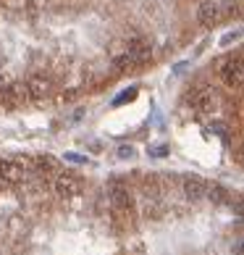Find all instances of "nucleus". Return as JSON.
Here are the masks:
<instances>
[{
    "label": "nucleus",
    "instance_id": "0eeeda50",
    "mask_svg": "<svg viewBox=\"0 0 244 255\" xmlns=\"http://www.w3.org/2000/svg\"><path fill=\"white\" fill-rule=\"evenodd\" d=\"M221 5L218 3H213V0H208V3H202L200 5V11H197V21H200L205 29H213L215 24L221 21Z\"/></svg>",
    "mask_w": 244,
    "mask_h": 255
},
{
    "label": "nucleus",
    "instance_id": "423d86ee",
    "mask_svg": "<svg viewBox=\"0 0 244 255\" xmlns=\"http://www.w3.org/2000/svg\"><path fill=\"white\" fill-rule=\"evenodd\" d=\"M26 92H29V98H34V100L50 98V92H53V79L45 77V74H34V77L26 82Z\"/></svg>",
    "mask_w": 244,
    "mask_h": 255
},
{
    "label": "nucleus",
    "instance_id": "6e6552de",
    "mask_svg": "<svg viewBox=\"0 0 244 255\" xmlns=\"http://www.w3.org/2000/svg\"><path fill=\"white\" fill-rule=\"evenodd\" d=\"M24 176L26 171L18 160H0V179L5 184H18V182H24Z\"/></svg>",
    "mask_w": 244,
    "mask_h": 255
},
{
    "label": "nucleus",
    "instance_id": "9b49d317",
    "mask_svg": "<svg viewBox=\"0 0 244 255\" xmlns=\"http://www.w3.org/2000/svg\"><path fill=\"white\" fill-rule=\"evenodd\" d=\"M137 95H139V90H137V87H129V90H124V92H118V95L113 98V108L126 106V103H131Z\"/></svg>",
    "mask_w": 244,
    "mask_h": 255
},
{
    "label": "nucleus",
    "instance_id": "f3484780",
    "mask_svg": "<svg viewBox=\"0 0 244 255\" xmlns=\"http://www.w3.org/2000/svg\"><path fill=\"white\" fill-rule=\"evenodd\" d=\"M3 5H5V8H11V11H24L26 0H3Z\"/></svg>",
    "mask_w": 244,
    "mask_h": 255
},
{
    "label": "nucleus",
    "instance_id": "f257e3e1",
    "mask_svg": "<svg viewBox=\"0 0 244 255\" xmlns=\"http://www.w3.org/2000/svg\"><path fill=\"white\" fill-rule=\"evenodd\" d=\"M108 197H110L113 219L118 224H131V219H134V197H131L129 187L116 179V182H110V187H108Z\"/></svg>",
    "mask_w": 244,
    "mask_h": 255
},
{
    "label": "nucleus",
    "instance_id": "1a4fd4ad",
    "mask_svg": "<svg viewBox=\"0 0 244 255\" xmlns=\"http://www.w3.org/2000/svg\"><path fill=\"white\" fill-rule=\"evenodd\" d=\"M26 98H29V92H26L24 82H13V84H8V87L3 90V100H5L8 108L21 106V103H26Z\"/></svg>",
    "mask_w": 244,
    "mask_h": 255
},
{
    "label": "nucleus",
    "instance_id": "ddd939ff",
    "mask_svg": "<svg viewBox=\"0 0 244 255\" xmlns=\"http://www.w3.org/2000/svg\"><path fill=\"white\" fill-rule=\"evenodd\" d=\"M34 166H37V171L48 174V171H53V168H55V158L53 155H37L34 158Z\"/></svg>",
    "mask_w": 244,
    "mask_h": 255
},
{
    "label": "nucleus",
    "instance_id": "4468645a",
    "mask_svg": "<svg viewBox=\"0 0 244 255\" xmlns=\"http://www.w3.org/2000/svg\"><path fill=\"white\" fill-rule=\"evenodd\" d=\"M168 153H171V147H168V145H153V147L147 150L150 158H165Z\"/></svg>",
    "mask_w": 244,
    "mask_h": 255
},
{
    "label": "nucleus",
    "instance_id": "f8f14e48",
    "mask_svg": "<svg viewBox=\"0 0 244 255\" xmlns=\"http://www.w3.org/2000/svg\"><path fill=\"white\" fill-rule=\"evenodd\" d=\"M205 195H208L213 203H223V200H226V197H229V192L223 190L221 184H208V192H205Z\"/></svg>",
    "mask_w": 244,
    "mask_h": 255
},
{
    "label": "nucleus",
    "instance_id": "aec40b11",
    "mask_svg": "<svg viewBox=\"0 0 244 255\" xmlns=\"http://www.w3.org/2000/svg\"><path fill=\"white\" fill-rule=\"evenodd\" d=\"M186 69H189V61H181V63H176L171 71H173V77H181V74H184Z\"/></svg>",
    "mask_w": 244,
    "mask_h": 255
},
{
    "label": "nucleus",
    "instance_id": "20e7f679",
    "mask_svg": "<svg viewBox=\"0 0 244 255\" xmlns=\"http://www.w3.org/2000/svg\"><path fill=\"white\" fill-rule=\"evenodd\" d=\"M181 190H184V197L186 200H202L205 192H208V182H205L202 176H197V174H186L181 179Z\"/></svg>",
    "mask_w": 244,
    "mask_h": 255
},
{
    "label": "nucleus",
    "instance_id": "dca6fc26",
    "mask_svg": "<svg viewBox=\"0 0 244 255\" xmlns=\"http://www.w3.org/2000/svg\"><path fill=\"white\" fill-rule=\"evenodd\" d=\"M210 131H213V134H218V137H229V127L223 124V121H213Z\"/></svg>",
    "mask_w": 244,
    "mask_h": 255
},
{
    "label": "nucleus",
    "instance_id": "7ed1b4c3",
    "mask_svg": "<svg viewBox=\"0 0 244 255\" xmlns=\"http://www.w3.org/2000/svg\"><path fill=\"white\" fill-rule=\"evenodd\" d=\"M221 79L229 90H239L242 87V79H244V66L242 58H229L221 69Z\"/></svg>",
    "mask_w": 244,
    "mask_h": 255
},
{
    "label": "nucleus",
    "instance_id": "a211bd4d",
    "mask_svg": "<svg viewBox=\"0 0 244 255\" xmlns=\"http://www.w3.org/2000/svg\"><path fill=\"white\" fill-rule=\"evenodd\" d=\"M118 158H121V160L134 158V147H131V145H121V147H118Z\"/></svg>",
    "mask_w": 244,
    "mask_h": 255
},
{
    "label": "nucleus",
    "instance_id": "2eb2a0df",
    "mask_svg": "<svg viewBox=\"0 0 244 255\" xmlns=\"http://www.w3.org/2000/svg\"><path fill=\"white\" fill-rule=\"evenodd\" d=\"M63 160H66V163H77V166L89 163V160H87V155H79V153H66V155H63Z\"/></svg>",
    "mask_w": 244,
    "mask_h": 255
},
{
    "label": "nucleus",
    "instance_id": "39448f33",
    "mask_svg": "<svg viewBox=\"0 0 244 255\" xmlns=\"http://www.w3.org/2000/svg\"><path fill=\"white\" fill-rule=\"evenodd\" d=\"M192 106H194V111H200V113H213L215 108H218V92H215L213 87L197 90L192 95Z\"/></svg>",
    "mask_w": 244,
    "mask_h": 255
},
{
    "label": "nucleus",
    "instance_id": "6ab92c4d",
    "mask_svg": "<svg viewBox=\"0 0 244 255\" xmlns=\"http://www.w3.org/2000/svg\"><path fill=\"white\" fill-rule=\"evenodd\" d=\"M239 34H242L239 29H237V32H226V34L221 37V45H231V42H237V40H239Z\"/></svg>",
    "mask_w": 244,
    "mask_h": 255
},
{
    "label": "nucleus",
    "instance_id": "9d476101",
    "mask_svg": "<svg viewBox=\"0 0 244 255\" xmlns=\"http://www.w3.org/2000/svg\"><path fill=\"white\" fill-rule=\"evenodd\" d=\"M137 66H142V63H139V61H137V58H134V55H131L129 50H126V53H121V55H116V58H113V69H116L118 74L134 71Z\"/></svg>",
    "mask_w": 244,
    "mask_h": 255
},
{
    "label": "nucleus",
    "instance_id": "f03ea898",
    "mask_svg": "<svg viewBox=\"0 0 244 255\" xmlns=\"http://www.w3.org/2000/svg\"><path fill=\"white\" fill-rule=\"evenodd\" d=\"M53 190L58 197H77L81 190H84V182L77 176V174H58L55 176V182H53Z\"/></svg>",
    "mask_w": 244,
    "mask_h": 255
}]
</instances>
